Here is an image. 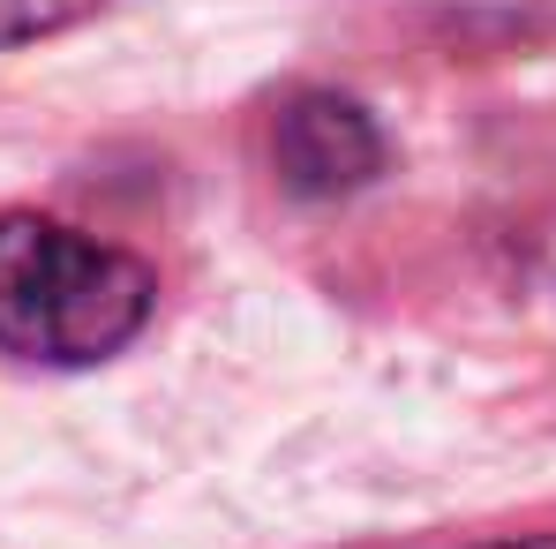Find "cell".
Returning <instances> with one entry per match:
<instances>
[{"label":"cell","mask_w":556,"mask_h":549,"mask_svg":"<svg viewBox=\"0 0 556 549\" xmlns=\"http://www.w3.org/2000/svg\"><path fill=\"white\" fill-rule=\"evenodd\" d=\"M151 272L53 219H0V347L30 362H98L136 339Z\"/></svg>","instance_id":"6da1fadb"},{"label":"cell","mask_w":556,"mask_h":549,"mask_svg":"<svg viewBox=\"0 0 556 549\" xmlns=\"http://www.w3.org/2000/svg\"><path fill=\"white\" fill-rule=\"evenodd\" d=\"M383 166V144H376V121L354 98H293L278 113V174L301 196H346Z\"/></svg>","instance_id":"7a4b0ae2"},{"label":"cell","mask_w":556,"mask_h":549,"mask_svg":"<svg viewBox=\"0 0 556 549\" xmlns=\"http://www.w3.org/2000/svg\"><path fill=\"white\" fill-rule=\"evenodd\" d=\"M466 549H556V527L549 535H496V542H466Z\"/></svg>","instance_id":"3957f363"}]
</instances>
